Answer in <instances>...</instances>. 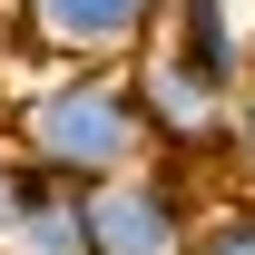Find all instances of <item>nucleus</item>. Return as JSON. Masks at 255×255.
<instances>
[{
    "label": "nucleus",
    "mask_w": 255,
    "mask_h": 255,
    "mask_svg": "<svg viewBox=\"0 0 255 255\" xmlns=\"http://www.w3.org/2000/svg\"><path fill=\"white\" fill-rule=\"evenodd\" d=\"M177 49H187L206 79H216L226 98L246 89V39H236V20H226V0H167V20H157Z\"/></svg>",
    "instance_id": "423d86ee"
},
{
    "label": "nucleus",
    "mask_w": 255,
    "mask_h": 255,
    "mask_svg": "<svg viewBox=\"0 0 255 255\" xmlns=\"http://www.w3.org/2000/svg\"><path fill=\"white\" fill-rule=\"evenodd\" d=\"M0 255H89V187L39 177L10 216V236H0Z\"/></svg>",
    "instance_id": "39448f33"
},
{
    "label": "nucleus",
    "mask_w": 255,
    "mask_h": 255,
    "mask_svg": "<svg viewBox=\"0 0 255 255\" xmlns=\"http://www.w3.org/2000/svg\"><path fill=\"white\" fill-rule=\"evenodd\" d=\"M20 147H30L49 177L69 187H98V177H118V167L157 157V137H147V108H137V79L118 59H69L49 89L20 98Z\"/></svg>",
    "instance_id": "f257e3e1"
},
{
    "label": "nucleus",
    "mask_w": 255,
    "mask_h": 255,
    "mask_svg": "<svg viewBox=\"0 0 255 255\" xmlns=\"http://www.w3.org/2000/svg\"><path fill=\"white\" fill-rule=\"evenodd\" d=\"M187 236H196V206L177 157H137L89 187V255H187Z\"/></svg>",
    "instance_id": "f03ea898"
},
{
    "label": "nucleus",
    "mask_w": 255,
    "mask_h": 255,
    "mask_svg": "<svg viewBox=\"0 0 255 255\" xmlns=\"http://www.w3.org/2000/svg\"><path fill=\"white\" fill-rule=\"evenodd\" d=\"M226 167H236V187L255 196V79L236 89V108H226Z\"/></svg>",
    "instance_id": "6e6552de"
},
{
    "label": "nucleus",
    "mask_w": 255,
    "mask_h": 255,
    "mask_svg": "<svg viewBox=\"0 0 255 255\" xmlns=\"http://www.w3.org/2000/svg\"><path fill=\"white\" fill-rule=\"evenodd\" d=\"M187 255H255V196H236V206H216V216H196Z\"/></svg>",
    "instance_id": "0eeeda50"
},
{
    "label": "nucleus",
    "mask_w": 255,
    "mask_h": 255,
    "mask_svg": "<svg viewBox=\"0 0 255 255\" xmlns=\"http://www.w3.org/2000/svg\"><path fill=\"white\" fill-rule=\"evenodd\" d=\"M128 79H137V108H147L157 157H206V147L226 157V108H236V98H226V89H216V79H206V69H196L167 30L137 49V69H128Z\"/></svg>",
    "instance_id": "7ed1b4c3"
},
{
    "label": "nucleus",
    "mask_w": 255,
    "mask_h": 255,
    "mask_svg": "<svg viewBox=\"0 0 255 255\" xmlns=\"http://www.w3.org/2000/svg\"><path fill=\"white\" fill-rule=\"evenodd\" d=\"M167 0H20V30L49 59H137L157 39Z\"/></svg>",
    "instance_id": "20e7f679"
},
{
    "label": "nucleus",
    "mask_w": 255,
    "mask_h": 255,
    "mask_svg": "<svg viewBox=\"0 0 255 255\" xmlns=\"http://www.w3.org/2000/svg\"><path fill=\"white\" fill-rule=\"evenodd\" d=\"M39 177H49V167H39L30 147H0V236H10V216H20V196H30Z\"/></svg>",
    "instance_id": "1a4fd4ad"
}]
</instances>
